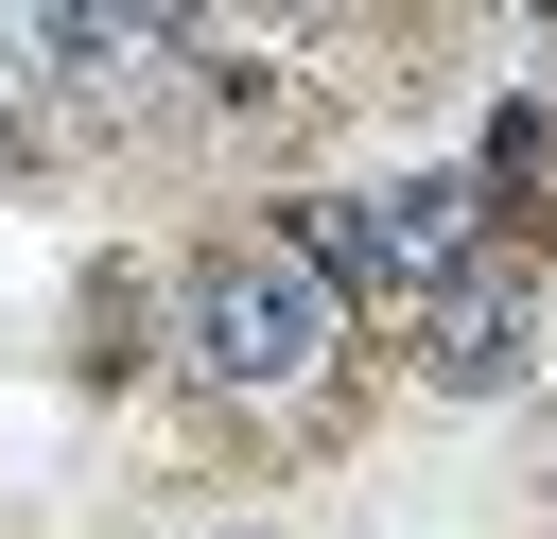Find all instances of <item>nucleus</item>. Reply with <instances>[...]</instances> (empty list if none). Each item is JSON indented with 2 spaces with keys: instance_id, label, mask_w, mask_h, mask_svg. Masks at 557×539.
<instances>
[{
  "instance_id": "obj_4",
  "label": "nucleus",
  "mask_w": 557,
  "mask_h": 539,
  "mask_svg": "<svg viewBox=\"0 0 557 539\" xmlns=\"http://www.w3.org/2000/svg\"><path fill=\"white\" fill-rule=\"evenodd\" d=\"M35 70H70L87 104H139V87L174 70V17H104V0H70V17H35Z\"/></svg>"
},
{
  "instance_id": "obj_5",
  "label": "nucleus",
  "mask_w": 557,
  "mask_h": 539,
  "mask_svg": "<svg viewBox=\"0 0 557 539\" xmlns=\"http://www.w3.org/2000/svg\"><path fill=\"white\" fill-rule=\"evenodd\" d=\"M17 139H35V52L0 35V156H17Z\"/></svg>"
},
{
  "instance_id": "obj_3",
  "label": "nucleus",
  "mask_w": 557,
  "mask_h": 539,
  "mask_svg": "<svg viewBox=\"0 0 557 539\" xmlns=\"http://www.w3.org/2000/svg\"><path fill=\"white\" fill-rule=\"evenodd\" d=\"M278 261H296V278H313V296H331V313H348V296H418V278H400V243H383V209H366V191H296V209H278Z\"/></svg>"
},
{
  "instance_id": "obj_1",
  "label": "nucleus",
  "mask_w": 557,
  "mask_h": 539,
  "mask_svg": "<svg viewBox=\"0 0 557 539\" xmlns=\"http://www.w3.org/2000/svg\"><path fill=\"white\" fill-rule=\"evenodd\" d=\"M313 348H331V296H313L278 243H226V261L191 278V365H209L226 400H278V383H313Z\"/></svg>"
},
{
  "instance_id": "obj_2",
  "label": "nucleus",
  "mask_w": 557,
  "mask_h": 539,
  "mask_svg": "<svg viewBox=\"0 0 557 539\" xmlns=\"http://www.w3.org/2000/svg\"><path fill=\"white\" fill-rule=\"evenodd\" d=\"M522 348H540V278H522L505 243H470L453 278H418V383H435V400L522 383Z\"/></svg>"
}]
</instances>
